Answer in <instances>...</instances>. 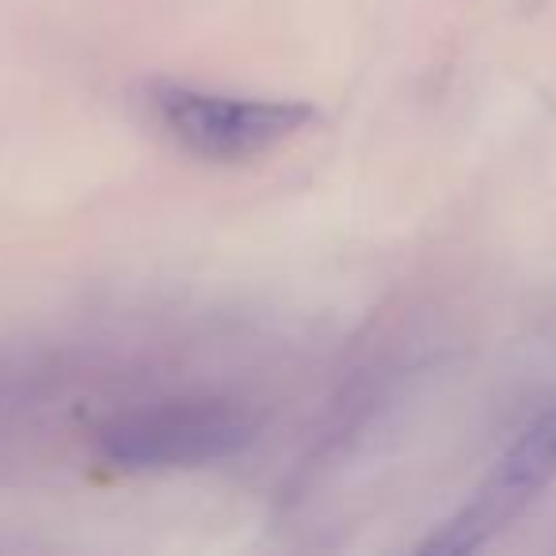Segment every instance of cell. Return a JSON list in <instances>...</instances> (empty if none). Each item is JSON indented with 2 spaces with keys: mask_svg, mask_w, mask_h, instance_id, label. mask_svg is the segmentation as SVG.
<instances>
[{
  "mask_svg": "<svg viewBox=\"0 0 556 556\" xmlns=\"http://www.w3.org/2000/svg\"><path fill=\"white\" fill-rule=\"evenodd\" d=\"M255 439V419L237 401H161L126 412L100 431V457L115 469H199L240 454Z\"/></svg>",
  "mask_w": 556,
  "mask_h": 556,
  "instance_id": "1",
  "label": "cell"
},
{
  "mask_svg": "<svg viewBox=\"0 0 556 556\" xmlns=\"http://www.w3.org/2000/svg\"><path fill=\"white\" fill-rule=\"evenodd\" d=\"M556 477V404H548L495 462L472 500L442 530L424 541V553H472L503 533L548 480Z\"/></svg>",
  "mask_w": 556,
  "mask_h": 556,
  "instance_id": "3",
  "label": "cell"
},
{
  "mask_svg": "<svg viewBox=\"0 0 556 556\" xmlns=\"http://www.w3.org/2000/svg\"><path fill=\"white\" fill-rule=\"evenodd\" d=\"M146 103L176 146L202 161L225 164L267 153L313 123L309 103L214 92L184 80H153Z\"/></svg>",
  "mask_w": 556,
  "mask_h": 556,
  "instance_id": "2",
  "label": "cell"
}]
</instances>
